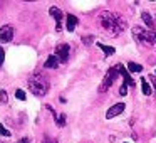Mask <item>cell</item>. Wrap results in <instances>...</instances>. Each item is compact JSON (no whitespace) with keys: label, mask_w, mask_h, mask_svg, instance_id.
<instances>
[{"label":"cell","mask_w":156,"mask_h":143,"mask_svg":"<svg viewBox=\"0 0 156 143\" xmlns=\"http://www.w3.org/2000/svg\"><path fill=\"white\" fill-rule=\"evenodd\" d=\"M98 22H99V25H101V29L109 35V37H118V35H121L122 32L126 31V27H128L126 20L121 15L112 14V12H109V10L101 12V14L98 15Z\"/></svg>","instance_id":"1"},{"label":"cell","mask_w":156,"mask_h":143,"mask_svg":"<svg viewBox=\"0 0 156 143\" xmlns=\"http://www.w3.org/2000/svg\"><path fill=\"white\" fill-rule=\"evenodd\" d=\"M29 89L32 91V94L42 98L49 93V81L42 74H35L29 79Z\"/></svg>","instance_id":"2"},{"label":"cell","mask_w":156,"mask_h":143,"mask_svg":"<svg viewBox=\"0 0 156 143\" xmlns=\"http://www.w3.org/2000/svg\"><path fill=\"white\" fill-rule=\"evenodd\" d=\"M133 34H134V37L138 39L141 44L156 47V32L146 31V29H143V27H133Z\"/></svg>","instance_id":"3"},{"label":"cell","mask_w":156,"mask_h":143,"mask_svg":"<svg viewBox=\"0 0 156 143\" xmlns=\"http://www.w3.org/2000/svg\"><path fill=\"white\" fill-rule=\"evenodd\" d=\"M118 68H111L108 72H106V76H104V79H102V82H101V86H99V91L101 93H106L109 88L112 86V82L116 81V78H118Z\"/></svg>","instance_id":"4"},{"label":"cell","mask_w":156,"mask_h":143,"mask_svg":"<svg viewBox=\"0 0 156 143\" xmlns=\"http://www.w3.org/2000/svg\"><path fill=\"white\" fill-rule=\"evenodd\" d=\"M12 39H14V27H10V25L0 27V42H2V44L10 42Z\"/></svg>","instance_id":"5"},{"label":"cell","mask_w":156,"mask_h":143,"mask_svg":"<svg viewBox=\"0 0 156 143\" xmlns=\"http://www.w3.org/2000/svg\"><path fill=\"white\" fill-rule=\"evenodd\" d=\"M55 57L59 59V62H66L69 59V46L67 44H61L55 49Z\"/></svg>","instance_id":"6"},{"label":"cell","mask_w":156,"mask_h":143,"mask_svg":"<svg viewBox=\"0 0 156 143\" xmlns=\"http://www.w3.org/2000/svg\"><path fill=\"white\" fill-rule=\"evenodd\" d=\"M122 111H124V103H116L114 106H111V108L108 109V113H106V118L111 119V118H114V116L121 115Z\"/></svg>","instance_id":"7"},{"label":"cell","mask_w":156,"mask_h":143,"mask_svg":"<svg viewBox=\"0 0 156 143\" xmlns=\"http://www.w3.org/2000/svg\"><path fill=\"white\" fill-rule=\"evenodd\" d=\"M49 14H51L52 17L55 19V22H57V29H61V22H62V12L59 10L57 7H51V9H49Z\"/></svg>","instance_id":"8"},{"label":"cell","mask_w":156,"mask_h":143,"mask_svg":"<svg viewBox=\"0 0 156 143\" xmlns=\"http://www.w3.org/2000/svg\"><path fill=\"white\" fill-rule=\"evenodd\" d=\"M116 68H118V71H119V72H121L122 79H124V84H129V86L134 84V82H133V79H131V76H129V72L126 71V69L122 68V66H116Z\"/></svg>","instance_id":"9"},{"label":"cell","mask_w":156,"mask_h":143,"mask_svg":"<svg viewBox=\"0 0 156 143\" xmlns=\"http://www.w3.org/2000/svg\"><path fill=\"white\" fill-rule=\"evenodd\" d=\"M76 25H77V17L72 15V14H69L67 15V24H66V29H67L69 32H72L76 29Z\"/></svg>","instance_id":"10"},{"label":"cell","mask_w":156,"mask_h":143,"mask_svg":"<svg viewBox=\"0 0 156 143\" xmlns=\"http://www.w3.org/2000/svg\"><path fill=\"white\" fill-rule=\"evenodd\" d=\"M44 66L47 69H55V68H57V66H59V59L55 57V54L54 56H49V57L45 59V64Z\"/></svg>","instance_id":"11"},{"label":"cell","mask_w":156,"mask_h":143,"mask_svg":"<svg viewBox=\"0 0 156 143\" xmlns=\"http://www.w3.org/2000/svg\"><path fill=\"white\" fill-rule=\"evenodd\" d=\"M47 109L52 113V115H54V118H55V125H57V126H64V125H66V115H57V113H55L54 109L51 108V106H47Z\"/></svg>","instance_id":"12"},{"label":"cell","mask_w":156,"mask_h":143,"mask_svg":"<svg viewBox=\"0 0 156 143\" xmlns=\"http://www.w3.org/2000/svg\"><path fill=\"white\" fill-rule=\"evenodd\" d=\"M141 19H143V22L146 24V27H148V29H153V27H154V20H153V17L148 14V12H143V14H141Z\"/></svg>","instance_id":"13"},{"label":"cell","mask_w":156,"mask_h":143,"mask_svg":"<svg viewBox=\"0 0 156 143\" xmlns=\"http://www.w3.org/2000/svg\"><path fill=\"white\" fill-rule=\"evenodd\" d=\"M98 46H99V47L102 49V52H104L106 56H112V54H114V52H116V49L112 47V46H104V44H102V42H98Z\"/></svg>","instance_id":"14"},{"label":"cell","mask_w":156,"mask_h":143,"mask_svg":"<svg viewBox=\"0 0 156 143\" xmlns=\"http://www.w3.org/2000/svg\"><path fill=\"white\" fill-rule=\"evenodd\" d=\"M128 71L129 72H141L143 71V66L141 64H136V62H128Z\"/></svg>","instance_id":"15"},{"label":"cell","mask_w":156,"mask_h":143,"mask_svg":"<svg viewBox=\"0 0 156 143\" xmlns=\"http://www.w3.org/2000/svg\"><path fill=\"white\" fill-rule=\"evenodd\" d=\"M141 89H143V94H146V96H149L151 94V86L146 82V79L144 78H141Z\"/></svg>","instance_id":"16"},{"label":"cell","mask_w":156,"mask_h":143,"mask_svg":"<svg viewBox=\"0 0 156 143\" xmlns=\"http://www.w3.org/2000/svg\"><path fill=\"white\" fill-rule=\"evenodd\" d=\"M0 101L4 103H9V96H7V91H5V89H2V91H0Z\"/></svg>","instance_id":"17"},{"label":"cell","mask_w":156,"mask_h":143,"mask_svg":"<svg viewBox=\"0 0 156 143\" xmlns=\"http://www.w3.org/2000/svg\"><path fill=\"white\" fill-rule=\"evenodd\" d=\"M15 98H17V99H22V101H24V99H25V93L22 91V89H17V91H15Z\"/></svg>","instance_id":"18"},{"label":"cell","mask_w":156,"mask_h":143,"mask_svg":"<svg viewBox=\"0 0 156 143\" xmlns=\"http://www.w3.org/2000/svg\"><path fill=\"white\" fill-rule=\"evenodd\" d=\"M0 135H2V136H10V131L5 130V126L2 125V123H0Z\"/></svg>","instance_id":"19"},{"label":"cell","mask_w":156,"mask_h":143,"mask_svg":"<svg viewBox=\"0 0 156 143\" xmlns=\"http://www.w3.org/2000/svg\"><path fill=\"white\" fill-rule=\"evenodd\" d=\"M92 41H94V39H92V35H84V37H82V42H84L86 46L92 44Z\"/></svg>","instance_id":"20"},{"label":"cell","mask_w":156,"mask_h":143,"mask_svg":"<svg viewBox=\"0 0 156 143\" xmlns=\"http://www.w3.org/2000/svg\"><path fill=\"white\" fill-rule=\"evenodd\" d=\"M119 94H121V96H126V94H128V84H124V82H122L121 89H119Z\"/></svg>","instance_id":"21"},{"label":"cell","mask_w":156,"mask_h":143,"mask_svg":"<svg viewBox=\"0 0 156 143\" xmlns=\"http://www.w3.org/2000/svg\"><path fill=\"white\" fill-rule=\"evenodd\" d=\"M4 59H5V52H4V49L0 47V66L4 64Z\"/></svg>","instance_id":"22"},{"label":"cell","mask_w":156,"mask_h":143,"mask_svg":"<svg viewBox=\"0 0 156 143\" xmlns=\"http://www.w3.org/2000/svg\"><path fill=\"white\" fill-rule=\"evenodd\" d=\"M42 143H55V140L54 138H44V140H42Z\"/></svg>","instance_id":"23"},{"label":"cell","mask_w":156,"mask_h":143,"mask_svg":"<svg viewBox=\"0 0 156 143\" xmlns=\"http://www.w3.org/2000/svg\"><path fill=\"white\" fill-rule=\"evenodd\" d=\"M29 141H30L29 138H20V140H19V143H29Z\"/></svg>","instance_id":"24"},{"label":"cell","mask_w":156,"mask_h":143,"mask_svg":"<svg viewBox=\"0 0 156 143\" xmlns=\"http://www.w3.org/2000/svg\"><path fill=\"white\" fill-rule=\"evenodd\" d=\"M151 81H153V86H154V89H156V76L154 74L151 76Z\"/></svg>","instance_id":"25"},{"label":"cell","mask_w":156,"mask_h":143,"mask_svg":"<svg viewBox=\"0 0 156 143\" xmlns=\"http://www.w3.org/2000/svg\"><path fill=\"white\" fill-rule=\"evenodd\" d=\"M0 143H4V141H0Z\"/></svg>","instance_id":"26"},{"label":"cell","mask_w":156,"mask_h":143,"mask_svg":"<svg viewBox=\"0 0 156 143\" xmlns=\"http://www.w3.org/2000/svg\"><path fill=\"white\" fill-rule=\"evenodd\" d=\"M154 76H156V74H154Z\"/></svg>","instance_id":"27"}]
</instances>
